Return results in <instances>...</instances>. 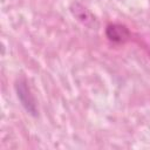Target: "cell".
Returning <instances> with one entry per match:
<instances>
[{
  "label": "cell",
  "instance_id": "obj_1",
  "mask_svg": "<svg viewBox=\"0 0 150 150\" xmlns=\"http://www.w3.org/2000/svg\"><path fill=\"white\" fill-rule=\"evenodd\" d=\"M15 91H16V96L18 100L20 101L21 105L23 107V109L30 114L32 116H36L38 115V107H36V101L34 95L30 91V88L27 84V81L25 79H20L16 81L15 83Z\"/></svg>",
  "mask_w": 150,
  "mask_h": 150
},
{
  "label": "cell",
  "instance_id": "obj_2",
  "mask_svg": "<svg viewBox=\"0 0 150 150\" xmlns=\"http://www.w3.org/2000/svg\"><path fill=\"white\" fill-rule=\"evenodd\" d=\"M105 34L108 39L114 42H123L129 38V32L127 27L122 25H109L107 27Z\"/></svg>",
  "mask_w": 150,
  "mask_h": 150
}]
</instances>
